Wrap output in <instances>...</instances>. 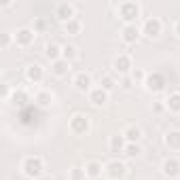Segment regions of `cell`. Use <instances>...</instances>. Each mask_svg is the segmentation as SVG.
Here are the masks:
<instances>
[{"mask_svg":"<svg viewBox=\"0 0 180 180\" xmlns=\"http://www.w3.org/2000/svg\"><path fill=\"white\" fill-rule=\"evenodd\" d=\"M157 28H159V26H157V23H153V21H148V23H146V30H148V32H157Z\"/></svg>","mask_w":180,"mask_h":180,"instance_id":"obj_10","label":"cell"},{"mask_svg":"<svg viewBox=\"0 0 180 180\" xmlns=\"http://www.w3.org/2000/svg\"><path fill=\"white\" fill-rule=\"evenodd\" d=\"M57 13H59V17H62V19H68V17L72 15V9H70V6H66V4H62V6L57 9Z\"/></svg>","mask_w":180,"mask_h":180,"instance_id":"obj_4","label":"cell"},{"mask_svg":"<svg viewBox=\"0 0 180 180\" xmlns=\"http://www.w3.org/2000/svg\"><path fill=\"white\" fill-rule=\"evenodd\" d=\"M47 55H49V57H55V55H57V47L49 45V47H47Z\"/></svg>","mask_w":180,"mask_h":180,"instance_id":"obj_8","label":"cell"},{"mask_svg":"<svg viewBox=\"0 0 180 180\" xmlns=\"http://www.w3.org/2000/svg\"><path fill=\"white\" fill-rule=\"evenodd\" d=\"M17 41H19L21 45H28V43H30V32H28V30H21V32L17 34Z\"/></svg>","mask_w":180,"mask_h":180,"instance_id":"obj_5","label":"cell"},{"mask_svg":"<svg viewBox=\"0 0 180 180\" xmlns=\"http://www.w3.org/2000/svg\"><path fill=\"white\" fill-rule=\"evenodd\" d=\"M134 34L138 36V32H136L134 28H127V30H125V38H127V41H132V38H134Z\"/></svg>","mask_w":180,"mask_h":180,"instance_id":"obj_9","label":"cell"},{"mask_svg":"<svg viewBox=\"0 0 180 180\" xmlns=\"http://www.w3.org/2000/svg\"><path fill=\"white\" fill-rule=\"evenodd\" d=\"M41 168H43V163L38 159H28L26 161V174L28 176H38L41 174Z\"/></svg>","mask_w":180,"mask_h":180,"instance_id":"obj_1","label":"cell"},{"mask_svg":"<svg viewBox=\"0 0 180 180\" xmlns=\"http://www.w3.org/2000/svg\"><path fill=\"white\" fill-rule=\"evenodd\" d=\"M55 72H57V74H64V72H66V64H64V62H57V64H55Z\"/></svg>","mask_w":180,"mask_h":180,"instance_id":"obj_7","label":"cell"},{"mask_svg":"<svg viewBox=\"0 0 180 180\" xmlns=\"http://www.w3.org/2000/svg\"><path fill=\"white\" fill-rule=\"evenodd\" d=\"M138 136H140L138 129H129V132H127V138H129V140H134V138H138Z\"/></svg>","mask_w":180,"mask_h":180,"instance_id":"obj_11","label":"cell"},{"mask_svg":"<svg viewBox=\"0 0 180 180\" xmlns=\"http://www.w3.org/2000/svg\"><path fill=\"white\" fill-rule=\"evenodd\" d=\"M64 51H66V55H70V57H72V55H74V47H66V49H64Z\"/></svg>","mask_w":180,"mask_h":180,"instance_id":"obj_13","label":"cell"},{"mask_svg":"<svg viewBox=\"0 0 180 180\" xmlns=\"http://www.w3.org/2000/svg\"><path fill=\"white\" fill-rule=\"evenodd\" d=\"M172 102H174V108H180V97H178V95H176Z\"/></svg>","mask_w":180,"mask_h":180,"instance_id":"obj_14","label":"cell"},{"mask_svg":"<svg viewBox=\"0 0 180 180\" xmlns=\"http://www.w3.org/2000/svg\"><path fill=\"white\" fill-rule=\"evenodd\" d=\"M28 79H30V81H38V79H41V68H38V66H30Z\"/></svg>","mask_w":180,"mask_h":180,"instance_id":"obj_2","label":"cell"},{"mask_svg":"<svg viewBox=\"0 0 180 180\" xmlns=\"http://www.w3.org/2000/svg\"><path fill=\"white\" fill-rule=\"evenodd\" d=\"M76 87H79V89H87V87H89V76H87V74H81V76L76 79Z\"/></svg>","mask_w":180,"mask_h":180,"instance_id":"obj_3","label":"cell"},{"mask_svg":"<svg viewBox=\"0 0 180 180\" xmlns=\"http://www.w3.org/2000/svg\"><path fill=\"white\" fill-rule=\"evenodd\" d=\"M104 100H106V95H104L102 91H95V93H93V102H95V104H104Z\"/></svg>","mask_w":180,"mask_h":180,"instance_id":"obj_6","label":"cell"},{"mask_svg":"<svg viewBox=\"0 0 180 180\" xmlns=\"http://www.w3.org/2000/svg\"><path fill=\"white\" fill-rule=\"evenodd\" d=\"M47 100H49V95H47V93H41V95H38V102H41L43 106H45V104H49Z\"/></svg>","mask_w":180,"mask_h":180,"instance_id":"obj_12","label":"cell"}]
</instances>
